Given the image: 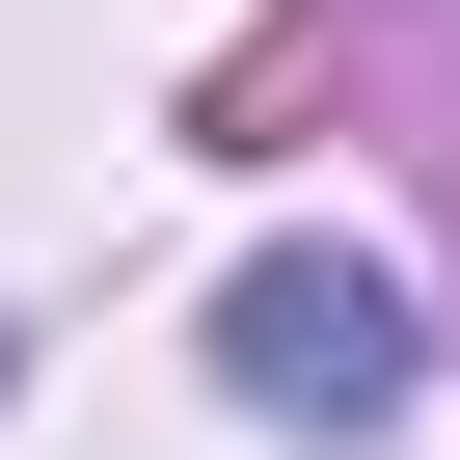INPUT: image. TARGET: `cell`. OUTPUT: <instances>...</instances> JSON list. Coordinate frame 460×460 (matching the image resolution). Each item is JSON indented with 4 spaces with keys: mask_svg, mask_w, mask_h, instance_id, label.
I'll use <instances>...</instances> for the list:
<instances>
[{
    "mask_svg": "<svg viewBox=\"0 0 460 460\" xmlns=\"http://www.w3.org/2000/svg\"><path fill=\"white\" fill-rule=\"evenodd\" d=\"M217 379H244L271 433H379V406H406V271H379V244H244Z\"/></svg>",
    "mask_w": 460,
    "mask_h": 460,
    "instance_id": "1",
    "label": "cell"
}]
</instances>
